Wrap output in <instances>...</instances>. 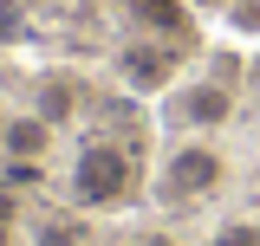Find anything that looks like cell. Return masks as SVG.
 <instances>
[{"instance_id": "obj_9", "label": "cell", "mask_w": 260, "mask_h": 246, "mask_svg": "<svg viewBox=\"0 0 260 246\" xmlns=\"http://www.w3.org/2000/svg\"><path fill=\"white\" fill-rule=\"evenodd\" d=\"M208 246H260V214H228L208 233Z\"/></svg>"}, {"instance_id": "obj_3", "label": "cell", "mask_w": 260, "mask_h": 246, "mask_svg": "<svg viewBox=\"0 0 260 246\" xmlns=\"http://www.w3.org/2000/svg\"><path fill=\"white\" fill-rule=\"evenodd\" d=\"M234 85L228 78H189V85H176L169 91V123L182 130V136H215L234 123Z\"/></svg>"}, {"instance_id": "obj_8", "label": "cell", "mask_w": 260, "mask_h": 246, "mask_svg": "<svg viewBox=\"0 0 260 246\" xmlns=\"http://www.w3.org/2000/svg\"><path fill=\"white\" fill-rule=\"evenodd\" d=\"M32 246H85V220L78 214H39L32 220Z\"/></svg>"}, {"instance_id": "obj_12", "label": "cell", "mask_w": 260, "mask_h": 246, "mask_svg": "<svg viewBox=\"0 0 260 246\" xmlns=\"http://www.w3.org/2000/svg\"><path fill=\"white\" fill-rule=\"evenodd\" d=\"M137 246H182L176 233H150V240H137Z\"/></svg>"}, {"instance_id": "obj_6", "label": "cell", "mask_w": 260, "mask_h": 246, "mask_svg": "<svg viewBox=\"0 0 260 246\" xmlns=\"http://www.w3.org/2000/svg\"><path fill=\"white\" fill-rule=\"evenodd\" d=\"M32 110L52 123V130H72V123H78V78H72V71H46Z\"/></svg>"}, {"instance_id": "obj_7", "label": "cell", "mask_w": 260, "mask_h": 246, "mask_svg": "<svg viewBox=\"0 0 260 246\" xmlns=\"http://www.w3.org/2000/svg\"><path fill=\"white\" fill-rule=\"evenodd\" d=\"M130 13H137V26H150L156 39H176V32H189V13H182V0H130Z\"/></svg>"}, {"instance_id": "obj_1", "label": "cell", "mask_w": 260, "mask_h": 246, "mask_svg": "<svg viewBox=\"0 0 260 246\" xmlns=\"http://www.w3.org/2000/svg\"><path fill=\"white\" fill-rule=\"evenodd\" d=\"M137 155L124 143H85L78 162H72V201L91 208V214H117L137 201Z\"/></svg>"}, {"instance_id": "obj_13", "label": "cell", "mask_w": 260, "mask_h": 246, "mask_svg": "<svg viewBox=\"0 0 260 246\" xmlns=\"http://www.w3.org/2000/svg\"><path fill=\"white\" fill-rule=\"evenodd\" d=\"M0 246H7V201H0Z\"/></svg>"}, {"instance_id": "obj_11", "label": "cell", "mask_w": 260, "mask_h": 246, "mask_svg": "<svg viewBox=\"0 0 260 246\" xmlns=\"http://www.w3.org/2000/svg\"><path fill=\"white\" fill-rule=\"evenodd\" d=\"M13 32H20V7H13V0H0V39H13Z\"/></svg>"}, {"instance_id": "obj_2", "label": "cell", "mask_w": 260, "mask_h": 246, "mask_svg": "<svg viewBox=\"0 0 260 246\" xmlns=\"http://www.w3.org/2000/svg\"><path fill=\"white\" fill-rule=\"evenodd\" d=\"M221 182H228V155L208 136H182L156 162V201L162 208H195V201L221 194Z\"/></svg>"}, {"instance_id": "obj_10", "label": "cell", "mask_w": 260, "mask_h": 246, "mask_svg": "<svg viewBox=\"0 0 260 246\" xmlns=\"http://www.w3.org/2000/svg\"><path fill=\"white\" fill-rule=\"evenodd\" d=\"M39 182V162H7V188H32Z\"/></svg>"}, {"instance_id": "obj_5", "label": "cell", "mask_w": 260, "mask_h": 246, "mask_svg": "<svg viewBox=\"0 0 260 246\" xmlns=\"http://www.w3.org/2000/svg\"><path fill=\"white\" fill-rule=\"evenodd\" d=\"M52 123L39 117V110H26V117H7L0 123V155L7 162H39V155H52Z\"/></svg>"}, {"instance_id": "obj_4", "label": "cell", "mask_w": 260, "mask_h": 246, "mask_svg": "<svg viewBox=\"0 0 260 246\" xmlns=\"http://www.w3.org/2000/svg\"><path fill=\"white\" fill-rule=\"evenodd\" d=\"M117 78H124L137 97H169L176 78H182V46L143 32V39H130L124 52H117Z\"/></svg>"}]
</instances>
